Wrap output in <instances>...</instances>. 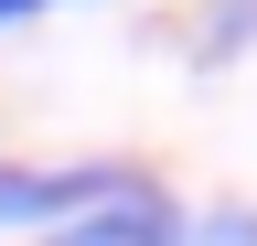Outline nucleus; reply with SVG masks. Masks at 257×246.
I'll list each match as a JSON object with an SVG mask.
<instances>
[{
  "label": "nucleus",
  "mask_w": 257,
  "mask_h": 246,
  "mask_svg": "<svg viewBox=\"0 0 257 246\" xmlns=\"http://www.w3.org/2000/svg\"><path fill=\"white\" fill-rule=\"evenodd\" d=\"M140 171H118V161H0V235H54V225H75V214L96 203H118Z\"/></svg>",
  "instance_id": "f257e3e1"
},
{
  "label": "nucleus",
  "mask_w": 257,
  "mask_h": 246,
  "mask_svg": "<svg viewBox=\"0 0 257 246\" xmlns=\"http://www.w3.org/2000/svg\"><path fill=\"white\" fill-rule=\"evenodd\" d=\"M182 214H193V203H172V193L140 171L118 203H96V214H75V225H54V235H32V246H182Z\"/></svg>",
  "instance_id": "f03ea898"
},
{
  "label": "nucleus",
  "mask_w": 257,
  "mask_h": 246,
  "mask_svg": "<svg viewBox=\"0 0 257 246\" xmlns=\"http://www.w3.org/2000/svg\"><path fill=\"white\" fill-rule=\"evenodd\" d=\"M182 54L193 65H236V54H257V0H193L182 11Z\"/></svg>",
  "instance_id": "7ed1b4c3"
},
{
  "label": "nucleus",
  "mask_w": 257,
  "mask_h": 246,
  "mask_svg": "<svg viewBox=\"0 0 257 246\" xmlns=\"http://www.w3.org/2000/svg\"><path fill=\"white\" fill-rule=\"evenodd\" d=\"M182 246H257V203H204V214H182Z\"/></svg>",
  "instance_id": "20e7f679"
},
{
  "label": "nucleus",
  "mask_w": 257,
  "mask_h": 246,
  "mask_svg": "<svg viewBox=\"0 0 257 246\" xmlns=\"http://www.w3.org/2000/svg\"><path fill=\"white\" fill-rule=\"evenodd\" d=\"M54 0H0V33H22V22H43Z\"/></svg>",
  "instance_id": "39448f33"
}]
</instances>
